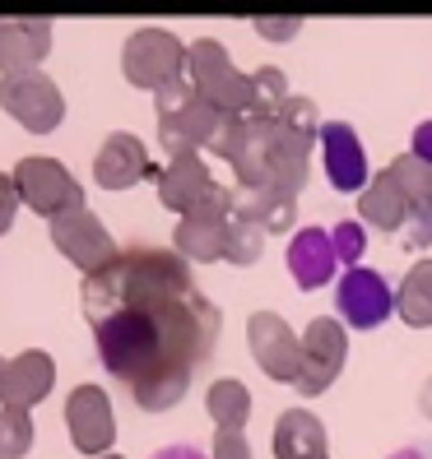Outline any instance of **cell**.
<instances>
[{"label": "cell", "mask_w": 432, "mask_h": 459, "mask_svg": "<svg viewBox=\"0 0 432 459\" xmlns=\"http://www.w3.org/2000/svg\"><path fill=\"white\" fill-rule=\"evenodd\" d=\"M205 409L214 418L219 431H242L251 418V390L237 381V376H224V381H214L209 394H205Z\"/></svg>", "instance_id": "cb8c5ba5"}, {"label": "cell", "mask_w": 432, "mask_h": 459, "mask_svg": "<svg viewBox=\"0 0 432 459\" xmlns=\"http://www.w3.org/2000/svg\"><path fill=\"white\" fill-rule=\"evenodd\" d=\"M410 153L419 158V163L432 168V121H419V126H414V144H410Z\"/></svg>", "instance_id": "836d02e7"}, {"label": "cell", "mask_w": 432, "mask_h": 459, "mask_svg": "<svg viewBox=\"0 0 432 459\" xmlns=\"http://www.w3.org/2000/svg\"><path fill=\"white\" fill-rule=\"evenodd\" d=\"M391 459H432V446H404V450H395Z\"/></svg>", "instance_id": "8d00e7d4"}, {"label": "cell", "mask_w": 432, "mask_h": 459, "mask_svg": "<svg viewBox=\"0 0 432 459\" xmlns=\"http://www.w3.org/2000/svg\"><path fill=\"white\" fill-rule=\"evenodd\" d=\"M251 23H256V33H260V38H269V42H288V38H298V23H303V19H293V14H275V19H269V14H265V19H251Z\"/></svg>", "instance_id": "4dcf8cb0"}, {"label": "cell", "mask_w": 432, "mask_h": 459, "mask_svg": "<svg viewBox=\"0 0 432 459\" xmlns=\"http://www.w3.org/2000/svg\"><path fill=\"white\" fill-rule=\"evenodd\" d=\"M395 241H400V251H423V247H432V204H414L410 219H404V228L395 232Z\"/></svg>", "instance_id": "f546056e"}, {"label": "cell", "mask_w": 432, "mask_h": 459, "mask_svg": "<svg viewBox=\"0 0 432 459\" xmlns=\"http://www.w3.org/2000/svg\"><path fill=\"white\" fill-rule=\"evenodd\" d=\"M51 381H57V367L42 348H29V353H19L5 362V385H0V403L5 409H19L29 413L33 403H42L51 394Z\"/></svg>", "instance_id": "e0dca14e"}, {"label": "cell", "mask_w": 432, "mask_h": 459, "mask_svg": "<svg viewBox=\"0 0 432 459\" xmlns=\"http://www.w3.org/2000/svg\"><path fill=\"white\" fill-rule=\"evenodd\" d=\"M186 79H191L196 93H205L224 117H251V107H256L251 74H242V70L228 61L224 42L200 38V42L186 47Z\"/></svg>", "instance_id": "277c9868"}, {"label": "cell", "mask_w": 432, "mask_h": 459, "mask_svg": "<svg viewBox=\"0 0 432 459\" xmlns=\"http://www.w3.org/2000/svg\"><path fill=\"white\" fill-rule=\"evenodd\" d=\"M275 459H331L326 422L312 409H288L275 422Z\"/></svg>", "instance_id": "7402d4cb"}, {"label": "cell", "mask_w": 432, "mask_h": 459, "mask_svg": "<svg viewBox=\"0 0 432 459\" xmlns=\"http://www.w3.org/2000/svg\"><path fill=\"white\" fill-rule=\"evenodd\" d=\"M316 149H321L316 102L307 93H288V102L275 117H242V134H237L228 168L237 172V186L279 191L298 200Z\"/></svg>", "instance_id": "7a4b0ae2"}, {"label": "cell", "mask_w": 432, "mask_h": 459, "mask_svg": "<svg viewBox=\"0 0 432 459\" xmlns=\"http://www.w3.org/2000/svg\"><path fill=\"white\" fill-rule=\"evenodd\" d=\"M0 385H5V358H0Z\"/></svg>", "instance_id": "74e56055"}, {"label": "cell", "mask_w": 432, "mask_h": 459, "mask_svg": "<svg viewBox=\"0 0 432 459\" xmlns=\"http://www.w3.org/2000/svg\"><path fill=\"white\" fill-rule=\"evenodd\" d=\"M66 427H70V441L79 455H93L102 459L107 446L117 437V418H112V399H107L98 385H79L66 399Z\"/></svg>", "instance_id": "5bb4252c"}, {"label": "cell", "mask_w": 432, "mask_h": 459, "mask_svg": "<svg viewBox=\"0 0 432 459\" xmlns=\"http://www.w3.org/2000/svg\"><path fill=\"white\" fill-rule=\"evenodd\" d=\"M395 316L414 330H428L432 325V260H419L410 264V274L400 279L395 288Z\"/></svg>", "instance_id": "603a6c76"}, {"label": "cell", "mask_w": 432, "mask_h": 459, "mask_svg": "<svg viewBox=\"0 0 432 459\" xmlns=\"http://www.w3.org/2000/svg\"><path fill=\"white\" fill-rule=\"evenodd\" d=\"M209 459H251V446H247L242 431H219V437H214V455Z\"/></svg>", "instance_id": "1f68e13d"}, {"label": "cell", "mask_w": 432, "mask_h": 459, "mask_svg": "<svg viewBox=\"0 0 432 459\" xmlns=\"http://www.w3.org/2000/svg\"><path fill=\"white\" fill-rule=\"evenodd\" d=\"M149 459H205L196 446H163V450H154Z\"/></svg>", "instance_id": "e575fe53"}, {"label": "cell", "mask_w": 432, "mask_h": 459, "mask_svg": "<svg viewBox=\"0 0 432 459\" xmlns=\"http://www.w3.org/2000/svg\"><path fill=\"white\" fill-rule=\"evenodd\" d=\"M102 459H121V455H102Z\"/></svg>", "instance_id": "f35d334b"}, {"label": "cell", "mask_w": 432, "mask_h": 459, "mask_svg": "<svg viewBox=\"0 0 432 459\" xmlns=\"http://www.w3.org/2000/svg\"><path fill=\"white\" fill-rule=\"evenodd\" d=\"M47 228H51V247H57L75 269H84V279L98 274V269H107V264L121 255L117 241H112V232H107V228L98 223V213H89V209L61 213V219H51Z\"/></svg>", "instance_id": "30bf717a"}, {"label": "cell", "mask_w": 432, "mask_h": 459, "mask_svg": "<svg viewBox=\"0 0 432 459\" xmlns=\"http://www.w3.org/2000/svg\"><path fill=\"white\" fill-rule=\"evenodd\" d=\"M154 112H158V144H163L172 158L209 149V140L219 134V121H224V112L205 93H196L191 79H177V84L158 89Z\"/></svg>", "instance_id": "3957f363"}, {"label": "cell", "mask_w": 432, "mask_h": 459, "mask_svg": "<svg viewBox=\"0 0 432 459\" xmlns=\"http://www.w3.org/2000/svg\"><path fill=\"white\" fill-rule=\"evenodd\" d=\"M149 149L140 134H130V130H117V134H107L98 158H93V181L102 186V191H126V186L135 181H149Z\"/></svg>", "instance_id": "9a60e30c"}, {"label": "cell", "mask_w": 432, "mask_h": 459, "mask_svg": "<svg viewBox=\"0 0 432 459\" xmlns=\"http://www.w3.org/2000/svg\"><path fill=\"white\" fill-rule=\"evenodd\" d=\"M260 251H265V232H260L256 223L233 219V232H228V251H224V260H228V264H256V260H260Z\"/></svg>", "instance_id": "83f0119b"}, {"label": "cell", "mask_w": 432, "mask_h": 459, "mask_svg": "<svg viewBox=\"0 0 432 459\" xmlns=\"http://www.w3.org/2000/svg\"><path fill=\"white\" fill-rule=\"evenodd\" d=\"M33 450V418L19 409H0V459H23Z\"/></svg>", "instance_id": "484cf974"}, {"label": "cell", "mask_w": 432, "mask_h": 459, "mask_svg": "<svg viewBox=\"0 0 432 459\" xmlns=\"http://www.w3.org/2000/svg\"><path fill=\"white\" fill-rule=\"evenodd\" d=\"M321 163H326V181L339 195H363L367 181L376 177L367 168V149L358 140V130L348 121H326L321 126Z\"/></svg>", "instance_id": "4fadbf2b"}, {"label": "cell", "mask_w": 432, "mask_h": 459, "mask_svg": "<svg viewBox=\"0 0 432 459\" xmlns=\"http://www.w3.org/2000/svg\"><path fill=\"white\" fill-rule=\"evenodd\" d=\"M214 191H219V181L209 177V168L200 163V153L168 158V168L158 172V200H163V209H172V213L200 209Z\"/></svg>", "instance_id": "2e32d148"}, {"label": "cell", "mask_w": 432, "mask_h": 459, "mask_svg": "<svg viewBox=\"0 0 432 459\" xmlns=\"http://www.w3.org/2000/svg\"><path fill=\"white\" fill-rule=\"evenodd\" d=\"M14 191L19 200L29 204L33 213H42V219H61V213H75V209H89L84 204V186H79L66 163H57V158H19L14 168Z\"/></svg>", "instance_id": "52a82bcc"}, {"label": "cell", "mask_w": 432, "mask_h": 459, "mask_svg": "<svg viewBox=\"0 0 432 459\" xmlns=\"http://www.w3.org/2000/svg\"><path fill=\"white\" fill-rule=\"evenodd\" d=\"M121 74L135 89H168L186 79V42L168 29H135L121 47Z\"/></svg>", "instance_id": "5b68a950"}, {"label": "cell", "mask_w": 432, "mask_h": 459, "mask_svg": "<svg viewBox=\"0 0 432 459\" xmlns=\"http://www.w3.org/2000/svg\"><path fill=\"white\" fill-rule=\"evenodd\" d=\"M331 241H335V255H339L348 269H358V260H363V251H367V228H363L358 219H344V223L331 228Z\"/></svg>", "instance_id": "f1b7e54d"}, {"label": "cell", "mask_w": 432, "mask_h": 459, "mask_svg": "<svg viewBox=\"0 0 432 459\" xmlns=\"http://www.w3.org/2000/svg\"><path fill=\"white\" fill-rule=\"evenodd\" d=\"M395 181L404 186V195H410V204H432V168L419 163L414 153H400L395 163H391Z\"/></svg>", "instance_id": "4316f807"}, {"label": "cell", "mask_w": 432, "mask_h": 459, "mask_svg": "<svg viewBox=\"0 0 432 459\" xmlns=\"http://www.w3.org/2000/svg\"><path fill=\"white\" fill-rule=\"evenodd\" d=\"M14 209H19L14 177H5V172H0V232H10V223H14Z\"/></svg>", "instance_id": "d6a6232c"}, {"label": "cell", "mask_w": 432, "mask_h": 459, "mask_svg": "<svg viewBox=\"0 0 432 459\" xmlns=\"http://www.w3.org/2000/svg\"><path fill=\"white\" fill-rule=\"evenodd\" d=\"M344 358H348V334H344V320H331V316H316L307 334H303V371L293 390L298 394H326L339 371H344Z\"/></svg>", "instance_id": "9c48e42d"}, {"label": "cell", "mask_w": 432, "mask_h": 459, "mask_svg": "<svg viewBox=\"0 0 432 459\" xmlns=\"http://www.w3.org/2000/svg\"><path fill=\"white\" fill-rule=\"evenodd\" d=\"M233 219L256 223L260 232H293L298 223V200L279 191H256V186H233Z\"/></svg>", "instance_id": "ffe728a7"}, {"label": "cell", "mask_w": 432, "mask_h": 459, "mask_svg": "<svg viewBox=\"0 0 432 459\" xmlns=\"http://www.w3.org/2000/svg\"><path fill=\"white\" fill-rule=\"evenodd\" d=\"M0 107L29 134H51L66 117V98L42 70H23V74L0 79Z\"/></svg>", "instance_id": "ba28073f"}, {"label": "cell", "mask_w": 432, "mask_h": 459, "mask_svg": "<svg viewBox=\"0 0 432 459\" xmlns=\"http://www.w3.org/2000/svg\"><path fill=\"white\" fill-rule=\"evenodd\" d=\"M51 51V19H0V74L38 70Z\"/></svg>", "instance_id": "d6986e66"}, {"label": "cell", "mask_w": 432, "mask_h": 459, "mask_svg": "<svg viewBox=\"0 0 432 459\" xmlns=\"http://www.w3.org/2000/svg\"><path fill=\"white\" fill-rule=\"evenodd\" d=\"M251 93H256V107H251V117H275L279 107L288 102V79L279 65H260L251 70Z\"/></svg>", "instance_id": "d4e9b609"}, {"label": "cell", "mask_w": 432, "mask_h": 459, "mask_svg": "<svg viewBox=\"0 0 432 459\" xmlns=\"http://www.w3.org/2000/svg\"><path fill=\"white\" fill-rule=\"evenodd\" d=\"M84 320L98 362L145 413L177 409L224 330V316L196 288L191 264L145 241L84 279Z\"/></svg>", "instance_id": "6da1fadb"}, {"label": "cell", "mask_w": 432, "mask_h": 459, "mask_svg": "<svg viewBox=\"0 0 432 459\" xmlns=\"http://www.w3.org/2000/svg\"><path fill=\"white\" fill-rule=\"evenodd\" d=\"M410 195H404V186L395 181V172H376L367 181V191L358 195V223L363 228H382V232H400L404 219H410Z\"/></svg>", "instance_id": "44dd1931"}, {"label": "cell", "mask_w": 432, "mask_h": 459, "mask_svg": "<svg viewBox=\"0 0 432 459\" xmlns=\"http://www.w3.org/2000/svg\"><path fill=\"white\" fill-rule=\"evenodd\" d=\"M335 264H339V255H335V241H331L326 228H298L293 232V241H288V274L298 279L303 292L326 288L335 279Z\"/></svg>", "instance_id": "ac0fdd59"}, {"label": "cell", "mask_w": 432, "mask_h": 459, "mask_svg": "<svg viewBox=\"0 0 432 459\" xmlns=\"http://www.w3.org/2000/svg\"><path fill=\"white\" fill-rule=\"evenodd\" d=\"M419 413L432 422V376H428V381H423V390H419Z\"/></svg>", "instance_id": "d590c367"}, {"label": "cell", "mask_w": 432, "mask_h": 459, "mask_svg": "<svg viewBox=\"0 0 432 459\" xmlns=\"http://www.w3.org/2000/svg\"><path fill=\"white\" fill-rule=\"evenodd\" d=\"M247 343H251L256 367L269 376V381H284V385L298 381V371H303V339L288 330L284 316L256 311L247 320Z\"/></svg>", "instance_id": "8fae6325"}, {"label": "cell", "mask_w": 432, "mask_h": 459, "mask_svg": "<svg viewBox=\"0 0 432 459\" xmlns=\"http://www.w3.org/2000/svg\"><path fill=\"white\" fill-rule=\"evenodd\" d=\"M228 232H233V186H219L200 209L181 213L177 219V232H172V247L186 264H214L224 260L228 251Z\"/></svg>", "instance_id": "8992f818"}, {"label": "cell", "mask_w": 432, "mask_h": 459, "mask_svg": "<svg viewBox=\"0 0 432 459\" xmlns=\"http://www.w3.org/2000/svg\"><path fill=\"white\" fill-rule=\"evenodd\" d=\"M335 311L344 316L348 330H376L395 311V292L376 269H344V279L335 283Z\"/></svg>", "instance_id": "7c38bea8"}]
</instances>
